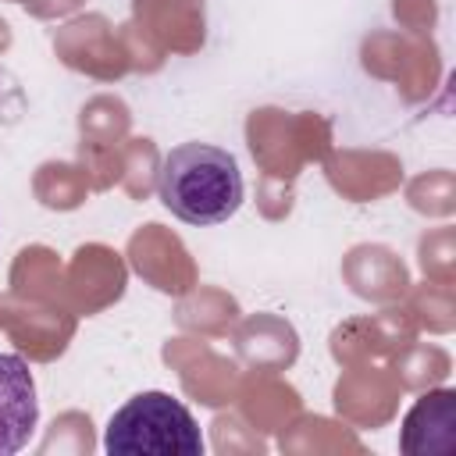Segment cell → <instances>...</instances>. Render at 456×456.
Segmentation results:
<instances>
[{
	"label": "cell",
	"mask_w": 456,
	"mask_h": 456,
	"mask_svg": "<svg viewBox=\"0 0 456 456\" xmlns=\"http://www.w3.org/2000/svg\"><path fill=\"white\" fill-rule=\"evenodd\" d=\"M160 203L185 224H224L246 196L239 160L210 142H182L164 153L157 167Z\"/></svg>",
	"instance_id": "obj_1"
},
{
	"label": "cell",
	"mask_w": 456,
	"mask_h": 456,
	"mask_svg": "<svg viewBox=\"0 0 456 456\" xmlns=\"http://www.w3.org/2000/svg\"><path fill=\"white\" fill-rule=\"evenodd\" d=\"M110 456H200L203 435L189 406L167 392H139L107 420Z\"/></svg>",
	"instance_id": "obj_2"
},
{
	"label": "cell",
	"mask_w": 456,
	"mask_h": 456,
	"mask_svg": "<svg viewBox=\"0 0 456 456\" xmlns=\"http://www.w3.org/2000/svg\"><path fill=\"white\" fill-rule=\"evenodd\" d=\"M39 420L36 378L18 353H0V456L25 449Z\"/></svg>",
	"instance_id": "obj_3"
}]
</instances>
